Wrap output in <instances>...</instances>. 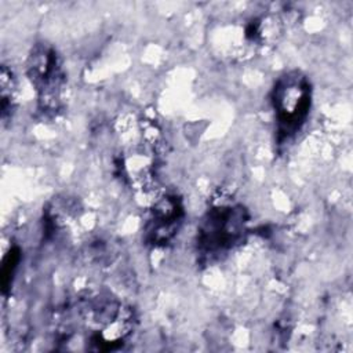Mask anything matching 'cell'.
Masks as SVG:
<instances>
[{"mask_svg": "<svg viewBox=\"0 0 353 353\" xmlns=\"http://www.w3.org/2000/svg\"><path fill=\"white\" fill-rule=\"evenodd\" d=\"M21 261V251L18 247H12L10 252L4 256L3 259V266H1V283H3V290L11 285L12 279L15 276V272L18 269Z\"/></svg>", "mask_w": 353, "mask_h": 353, "instance_id": "obj_7", "label": "cell"}, {"mask_svg": "<svg viewBox=\"0 0 353 353\" xmlns=\"http://www.w3.org/2000/svg\"><path fill=\"white\" fill-rule=\"evenodd\" d=\"M135 317L131 307L108 292L77 298L69 310L66 324L61 327L59 342L74 338L88 350H114L131 336Z\"/></svg>", "mask_w": 353, "mask_h": 353, "instance_id": "obj_1", "label": "cell"}, {"mask_svg": "<svg viewBox=\"0 0 353 353\" xmlns=\"http://www.w3.org/2000/svg\"><path fill=\"white\" fill-rule=\"evenodd\" d=\"M312 83L301 70L285 72L274 81L270 102L280 145L292 139L305 125L312 109Z\"/></svg>", "mask_w": 353, "mask_h": 353, "instance_id": "obj_4", "label": "cell"}, {"mask_svg": "<svg viewBox=\"0 0 353 353\" xmlns=\"http://www.w3.org/2000/svg\"><path fill=\"white\" fill-rule=\"evenodd\" d=\"M0 98H1V120L7 123L12 119L17 106V81L11 69L1 66L0 73Z\"/></svg>", "mask_w": 353, "mask_h": 353, "instance_id": "obj_6", "label": "cell"}, {"mask_svg": "<svg viewBox=\"0 0 353 353\" xmlns=\"http://www.w3.org/2000/svg\"><path fill=\"white\" fill-rule=\"evenodd\" d=\"M250 214L233 200L222 199L203 214L196 229V254L200 262L210 265L239 248L248 236Z\"/></svg>", "mask_w": 353, "mask_h": 353, "instance_id": "obj_2", "label": "cell"}, {"mask_svg": "<svg viewBox=\"0 0 353 353\" xmlns=\"http://www.w3.org/2000/svg\"><path fill=\"white\" fill-rule=\"evenodd\" d=\"M26 76L36 94L43 119H57L65 109L68 76L57 48L46 41L32 46L26 58Z\"/></svg>", "mask_w": 353, "mask_h": 353, "instance_id": "obj_3", "label": "cell"}, {"mask_svg": "<svg viewBox=\"0 0 353 353\" xmlns=\"http://www.w3.org/2000/svg\"><path fill=\"white\" fill-rule=\"evenodd\" d=\"M185 219L183 200L176 193L161 194L150 207L143 225L145 243L152 247L168 245L179 233Z\"/></svg>", "mask_w": 353, "mask_h": 353, "instance_id": "obj_5", "label": "cell"}]
</instances>
